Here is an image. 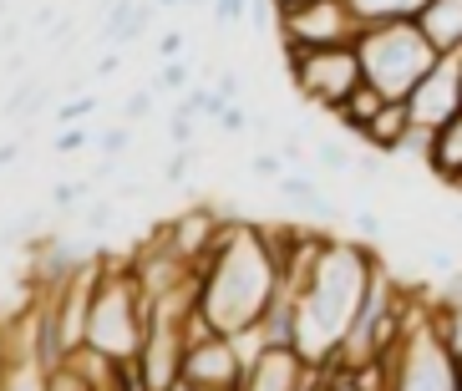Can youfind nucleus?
<instances>
[{
  "mask_svg": "<svg viewBox=\"0 0 462 391\" xmlns=\"http://www.w3.org/2000/svg\"><path fill=\"white\" fill-rule=\"evenodd\" d=\"M36 229H42V219H36V214H26V219H15V224H5V229H0V249L31 244V239H36Z\"/></svg>",
  "mask_w": 462,
  "mask_h": 391,
  "instance_id": "22",
  "label": "nucleus"
},
{
  "mask_svg": "<svg viewBox=\"0 0 462 391\" xmlns=\"http://www.w3.org/2000/svg\"><path fill=\"white\" fill-rule=\"evenodd\" d=\"M427 265H432V270H442V275L457 270V259H452L448 249H442V244H432V249H427Z\"/></svg>",
  "mask_w": 462,
  "mask_h": 391,
  "instance_id": "37",
  "label": "nucleus"
},
{
  "mask_svg": "<svg viewBox=\"0 0 462 391\" xmlns=\"http://www.w3.org/2000/svg\"><path fill=\"white\" fill-rule=\"evenodd\" d=\"M224 224H229V219H218L214 209H183L178 219L158 224V234H152V239L163 244L168 255H178V259H189V265H193V259H199L208 244L224 234Z\"/></svg>",
  "mask_w": 462,
  "mask_h": 391,
  "instance_id": "11",
  "label": "nucleus"
},
{
  "mask_svg": "<svg viewBox=\"0 0 462 391\" xmlns=\"http://www.w3.org/2000/svg\"><path fill=\"white\" fill-rule=\"evenodd\" d=\"M356 51H361L366 81H371V87H381L392 102H407L411 87H417V81L437 67V56H442L432 46V36L421 31V21H411V15L366 26V31H361V41H356Z\"/></svg>",
  "mask_w": 462,
  "mask_h": 391,
  "instance_id": "4",
  "label": "nucleus"
},
{
  "mask_svg": "<svg viewBox=\"0 0 462 391\" xmlns=\"http://www.w3.org/2000/svg\"><path fill=\"white\" fill-rule=\"evenodd\" d=\"M417 21L437 51H462V0H432Z\"/></svg>",
  "mask_w": 462,
  "mask_h": 391,
  "instance_id": "14",
  "label": "nucleus"
},
{
  "mask_svg": "<svg viewBox=\"0 0 462 391\" xmlns=\"http://www.w3.org/2000/svg\"><path fill=\"white\" fill-rule=\"evenodd\" d=\"M452 224H457V229H462V209H457V214H452Z\"/></svg>",
  "mask_w": 462,
  "mask_h": 391,
  "instance_id": "44",
  "label": "nucleus"
},
{
  "mask_svg": "<svg viewBox=\"0 0 462 391\" xmlns=\"http://www.w3.org/2000/svg\"><path fill=\"white\" fill-rule=\"evenodd\" d=\"M112 219H117V203H112V199H97V203H87L82 224H87V234H107Z\"/></svg>",
  "mask_w": 462,
  "mask_h": 391,
  "instance_id": "23",
  "label": "nucleus"
},
{
  "mask_svg": "<svg viewBox=\"0 0 462 391\" xmlns=\"http://www.w3.org/2000/svg\"><path fill=\"white\" fill-rule=\"evenodd\" d=\"M315 163H326L330 173H351L356 168V137H346V143H340V137H320V143H315Z\"/></svg>",
  "mask_w": 462,
  "mask_h": 391,
  "instance_id": "19",
  "label": "nucleus"
},
{
  "mask_svg": "<svg viewBox=\"0 0 462 391\" xmlns=\"http://www.w3.org/2000/svg\"><path fill=\"white\" fill-rule=\"evenodd\" d=\"M249 173L264 178V183H280V173H285V158L280 153H254V163H249Z\"/></svg>",
  "mask_w": 462,
  "mask_h": 391,
  "instance_id": "26",
  "label": "nucleus"
},
{
  "mask_svg": "<svg viewBox=\"0 0 462 391\" xmlns=\"http://www.w3.org/2000/svg\"><path fill=\"white\" fill-rule=\"evenodd\" d=\"M239 87H245V81L234 77V71H218V87H214V92H218V97H224V102L234 107V102H239Z\"/></svg>",
  "mask_w": 462,
  "mask_h": 391,
  "instance_id": "36",
  "label": "nucleus"
},
{
  "mask_svg": "<svg viewBox=\"0 0 462 391\" xmlns=\"http://www.w3.org/2000/svg\"><path fill=\"white\" fill-rule=\"evenodd\" d=\"M152 97H158V92H152V87H148V92H137V97H127V107H123V117H127V122H137V117H148V112H152Z\"/></svg>",
  "mask_w": 462,
  "mask_h": 391,
  "instance_id": "34",
  "label": "nucleus"
},
{
  "mask_svg": "<svg viewBox=\"0 0 462 391\" xmlns=\"http://www.w3.org/2000/svg\"><path fill=\"white\" fill-rule=\"evenodd\" d=\"M386 102H392V97L381 92V87H371V81H361V87H356V92L346 97V102H340V107L330 112V117H336L340 127H346V137H356V143H361V127H366V122L376 117L381 107H386Z\"/></svg>",
  "mask_w": 462,
  "mask_h": 391,
  "instance_id": "15",
  "label": "nucleus"
},
{
  "mask_svg": "<svg viewBox=\"0 0 462 391\" xmlns=\"http://www.w3.org/2000/svg\"><path fill=\"white\" fill-rule=\"evenodd\" d=\"M148 5H158V11H173L178 0H148Z\"/></svg>",
  "mask_w": 462,
  "mask_h": 391,
  "instance_id": "42",
  "label": "nucleus"
},
{
  "mask_svg": "<svg viewBox=\"0 0 462 391\" xmlns=\"http://www.w3.org/2000/svg\"><path fill=\"white\" fill-rule=\"evenodd\" d=\"M290 71V87L300 92V102L315 112H336L346 97L366 81L361 51L356 46H326V51H280Z\"/></svg>",
  "mask_w": 462,
  "mask_h": 391,
  "instance_id": "5",
  "label": "nucleus"
},
{
  "mask_svg": "<svg viewBox=\"0 0 462 391\" xmlns=\"http://www.w3.org/2000/svg\"><path fill=\"white\" fill-rule=\"evenodd\" d=\"M189 61H163V67H158V77H152V92H163V97H173V92H183V87H189Z\"/></svg>",
  "mask_w": 462,
  "mask_h": 391,
  "instance_id": "21",
  "label": "nucleus"
},
{
  "mask_svg": "<svg viewBox=\"0 0 462 391\" xmlns=\"http://www.w3.org/2000/svg\"><path fill=\"white\" fill-rule=\"evenodd\" d=\"M407 133H411V107H407V102H386V107H381L376 117L361 127V148H371V153H396Z\"/></svg>",
  "mask_w": 462,
  "mask_h": 391,
  "instance_id": "13",
  "label": "nucleus"
},
{
  "mask_svg": "<svg viewBox=\"0 0 462 391\" xmlns=\"http://www.w3.org/2000/svg\"><path fill=\"white\" fill-rule=\"evenodd\" d=\"M361 15L346 0H300L274 15L280 51H326V46H356L361 41Z\"/></svg>",
  "mask_w": 462,
  "mask_h": 391,
  "instance_id": "6",
  "label": "nucleus"
},
{
  "mask_svg": "<svg viewBox=\"0 0 462 391\" xmlns=\"http://www.w3.org/2000/svg\"><path fill=\"white\" fill-rule=\"evenodd\" d=\"M199 5H214V0H199Z\"/></svg>",
  "mask_w": 462,
  "mask_h": 391,
  "instance_id": "45",
  "label": "nucleus"
},
{
  "mask_svg": "<svg viewBox=\"0 0 462 391\" xmlns=\"http://www.w3.org/2000/svg\"><path fill=\"white\" fill-rule=\"evenodd\" d=\"M285 5H300V0H274V11H285Z\"/></svg>",
  "mask_w": 462,
  "mask_h": 391,
  "instance_id": "43",
  "label": "nucleus"
},
{
  "mask_svg": "<svg viewBox=\"0 0 462 391\" xmlns=\"http://www.w3.org/2000/svg\"><path fill=\"white\" fill-rule=\"evenodd\" d=\"M351 173H361V183H381V178H386V173H381V158H376V153H356V168H351Z\"/></svg>",
  "mask_w": 462,
  "mask_h": 391,
  "instance_id": "33",
  "label": "nucleus"
},
{
  "mask_svg": "<svg viewBox=\"0 0 462 391\" xmlns=\"http://www.w3.org/2000/svg\"><path fill=\"white\" fill-rule=\"evenodd\" d=\"M356 15H361V26H376V21H402V15H411L417 21L432 0H346Z\"/></svg>",
  "mask_w": 462,
  "mask_h": 391,
  "instance_id": "17",
  "label": "nucleus"
},
{
  "mask_svg": "<svg viewBox=\"0 0 462 391\" xmlns=\"http://www.w3.org/2000/svg\"><path fill=\"white\" fill-rule=\"evenodd\" d=\"M168 137H173V148H199V143H193V117H183V112H173Z\"/></svg>",
  "mask_w": 462,
  "mask_h": 391,
  "instance_id": "30",
  "label": "nucleus"
},
{
  "mask_svg": "<svg viewBox=\"0 0 462 391\" xmlns=\"http://www.w3.org/2000/svg\"><path fill=\"white\" fill-rule=\"evenodd\" d=\"M315 377V366L295 351V346H264L259 356L245 361L239 391H305Z\"/></svg>",
  "mask_w": 462,
  "mask_h": 391,
  "instance_id": "10",
  "label": "nucleus"
},
{
  "mask_svg": "<svg viewBox=\"0 0 462 391\" xmlns=\"http://www.w3.org/2000/svg\"><path fill=\"white\" fill-rule=\"evenodd\" d=\"M15 158H21V143H5V148H0V168H11Z\"/></svg>",
  "mask_w": 462,
  "mask_h": 391,
  "instance_id": "40",
  "label": "nucleus"
},
{
  "mask_svg": "<svg viewBox=\"0 0 462 391\" xmlns=\"http://www.w3.org/2000/svg\"><path fill=\"white\" fill-rule=\"evenodd\" d=\"M173 391H224V386H199V381H178Z\"/></svg>",
  "mask_w": 462,
  "mask_h": 391,
  "instance_id": "41",
  "label": "nucleus"
},
{
  "mask_svg": "<svg viewBox=\"0 0 462 391\" xmlns=\"http://www.w3.org/2000/svg\"><path fill=\"white\" fill-rule=\"evenodd\" d=\"M112 391H117V386H112Z\"/></svg>",
  "mask_w": 462,
  "mask_h": 391,
  "instance_id": "46",
  "label": "nucleus"
},
{
  "mask_svg": "<svg viewBox=\"0 0 462 391\" xmlns=\"http://www.w3.org/2000/svg\"><path fill=\"white\" fill-rule=\"evenodd\" d=\"M218 133L224 137H239V133H254V117H249L245 107H239V102H234V107H224V117H218Z\"/></svg>",
  "mask_w": 462,
  "mask_h": 391,
  "instance_id": "25",
  "label": "nucleus"
},
{
  "mask_svg": "<svg viewBox=\"0 0 462 391\" xmlns=\"http://www.w3.org/2000/svg\"><path fill=\"white\" fill-rule=\"evenodd\" d=\"M87 193H92V183H82V178H77V183H56L51 203H56V209H71V203H82Z\"/></svg>",
  "mask_w": 462,
  "mask_h": 391,
  "instance_id": "27",
  "label": "nucleus"
},
{
  "mask_svg": "<svg viewBox=\"0 0 462 391\" xmlns=\"http://www.w3.org/2000/svg\"><path fill=\"white\" fill-rule=\"evenodd\" d=\"M427 173H432L437 183H448V189H457V183H462V112H457V117H448L432 133V158H427Z\"/></svg>",
  "mask_w": 462,
  "mask_h": 391,
  "instance_id": "12",
  "label": "nucleus"
},
{
  "mask_svg": "<svg viewBox=\"0 0 462 391\" xmlns=\"http://www.w3.org/2000/svg\"><path fill=\"white\" fill-rule=\"evenodd\" d=\"M249 5H254V0H214V21L218 26H245Z\"/></svg>",
  "mask_w": 462,
  "mask_h": 391,
  "instance_id": "24",
  "label": "nucleus"
},
{
  "mask_svg": "<svg viewBox=\"0 0 462 391\" xmlns=\"http://www.w3.org/2000/svg\"><path fill=\"white\" fill-rule=\"evenodd\" d=\"M376 371L381 391H462V361L432 325V300L427 295L417 300L402 340L376 361Z\"/></svg>",
  "mask_w": 462,
  "mask_h": 391,
  "instance_id": "3",
  "label": "nucleus"
},
{
  "mask_svg": "<svg viewBox=\"0 0 462 391\" xmlns=\"http://www.w3.org/2000/svg\"><path fill=\"white\" fill-rule=\"evenodd\" d=\"M189 270L193 284H199V315L224 336H239V330L259 325L264 311L274 305V295L285 290L264 224H245V219H229L224 234Z\"/></svg>",
  "mask_w": 462,
  "mask_h": 391,
  "instance_id": "1",
  "label": "nucleus"
},
{
  "mask_svg": "<svg viewBox=\"0 0 462 391\" xmlns=\"http://www.w3.org/2000/svg\"><path fill=\"white\" fill-rule=\"evenodd\" d=\"M97 143H102V153H107V158H117V153L133 148V133H127V127H102V137H97Z\"/></svg>",
  "mask_w": 462,
  "mask_h": 391,
  "instance_id": "29",
  "label": "nucleus"
},
{
  "mask_svg": "<svg viewBox=\"0 0 462 391\" xmlns=\"http://www.w3.org/2000/svg\"><path fill=\"white\" fill-rule=\"evenodd\" d=\"M0 391H51V377L15 351V356H0Z\"/></svg>",
  "mask_w": 462,
  "mask_h": 391,
  "instance_id": "16",
  "label": "nucleus"
},
{
  "mask_svg": "<svg viewBox=\"0 0 462 391\" xmlns=\"http://www.w3.org/2000/svg\"><path fill=\"white\" fill-rule=\"evenodd\" d=\"M87 143H92L87 127H67V133H56V153H82Z\"/></svg>",
  "mask_w": 462,
  "mask_h": 391,
  "instance_id": "32",
  "label": "nucleus"
},
{
  "mask_svg": "<svg viewBox=\"0 0 462 391\" xmlns=\"http://www.w3.org/2000/svg\"><path fill=\"white\" fill-rule=\"evenodd\" d=\"M36 107H42V81L26 77V81L11 92V102H5V117H26V112H36Z\"/></svg>",
  "mask_w": 462,
  "mask_h": 391,
  "instance_id": "20",
  "label": "nucleus"
},
{
  "mask_svg": "<svg viewBox=\"0 0 462 391\" xmlns=\"http://www.w3.org/2000/svg\"><path fill=\"white\" fill-rule=\"evenodd\" d=\"M376 259L381 255L371 244H346V239L320 244L305 284L295 290V351L310 366H326L346 346Z\"/></svg>",
  "mask_w": 462,
  "mask_h": 391,
  "instance_id": "2",
  "label": "nucleus"
},
{
  "mask_svg": "<svg viewBox=\"0 0 462 391\" xmlns=\"http://www.w3.org/2000/svg\"><path fill=\"white\" fill-rule=\"evenodd\" d=\"M199 158V148H178L173 158H168V168H163V183H183L189 178V163Z\"/></svg>",
  "mask_w": 462,
  "mask_h": 391,
  "instance_id": "28",
  "label": "nucleus"
},
{
  "mask_svg": "<svg viewBox=\"0 0 462 391\" xmlns=\"http://www.w3.org/2000/svg\"><path fill=\"white\" fill-rule=\"evenodd\" d=\"M183 356H189V321L152 315L148 336H143V351L133 356V366L148 391H173L183 381Z\"/></svg>",
  "mask_w": 462,
  "mask_h": 391,
  "instance_id": "7",
  "label": "nucleus"
},
{
  "mask_svg": "<svg viewBox=\"0 0 462 391\" xmlns=\"http://www.w3.org/2000/svg\"><path fill=\"white\" fill-rule=\"evenodd\" d=\"M239 377H245V351H239V340L234 336H224V330H199V336H189L183 381L239 391Z\"/></svg>",
  "mask_w": 462,
  "mask_h": 391,
  "instance_id": "9",
  "label": "nucleus"
},
{
  "mask_svg": "<svg viewBox=\"0 0 462 391\" xmlns=\"http://www.w3.org/2000/svg\"><path fill=\"white\" fill-rule=\"evenodd\" d=\"M351 224H356V234H366V239H381V219L371 214V209H356Z\"/></svg>",
  "mask_w": 462,
  "mask_h": 391,
  "instance_id": "35",
  "label": "nucleus"
},
{
  "mask_svg": "<svg viewBox=\"0 0 462 391\" xmlns=\"http://www.w3.org/2000/svg\"><path fill=\"white\" fill-rule=\"evenodd\" d=\"M158 56H163V61H178V56H183V36H178V31H168V36L158 41Z\"/></svg>",
  "mask_w": 462,
  "mask_h": 391,
  "instance_id": "38",
  "label": "nucleus"
},
{
  "mask_svg": "<svg viewBox=\"0 0 462 391\" xmlns=\"http://www.w3.org/2000/svg\"><path fill=\"white\" fill-rule=\"evenodd\" d=\"M97 112V97H71L67 107H56V122H77V117H92Z\"/></svg>",
  "mask_w": 462,
  "mask_h": 391,
  "instance_id": "31",
  "label": "nucleus"
},
{
  "mask_svg": "<svg viewBox=\"0 0 462 391\" xmlns=\"http://www.w3.org/2000/svg\"><path fill=\"white\" fill-rule=\"evenodd\" d=\"M407 107H411V127H432V133L448 117H457L462 112V51L437 56V67L411 87Z\"/></svg>",
  "mask_w": 462,
  "mask_h": 391,
  "instance_id": "8",
  "label": "nucleus"
},
{
  "mask_svg": "<svg viewBox=\"0 0 462 391\" xmlns=\"http://www.w3.org/2000/svg\"><path fill=\"white\" fill-rule=\"evenodd\" d=\"M280 199L305 203V209H310V214H320V219H330V209H336V203H330L326 193L315 189V183H310L305 173H280Z\"/></svg>",
  "mask_w": 462,
  "mask_h": 391,
  "instance_id": "18",
  "label": "nucleus"
},
{
  "mask_svg": "<svg viewBox=\"0 0 462 391\" xmlns=\"http://www.w3.org/2000/svg\"><path fill=\"white\" fill-rule=\"evenodd\" d=\"M280 158H285V163H300V158H305V148H300L295 137H285V143H280Z\"/></svg>",
  "mask_w": 462,
  "mask_h": 391,
  "instance_id": "39",
  "label": "nucleus"
}]
</instances>
